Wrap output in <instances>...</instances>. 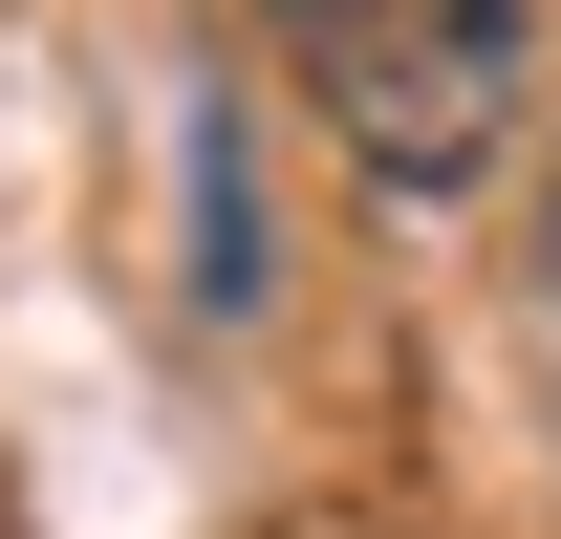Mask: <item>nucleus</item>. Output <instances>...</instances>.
I'll return each instance as SVG.
<instances>
[{"label": "nucleus", "mask_w": 561, "mask_h": 539, "mask_svg": "<svg viewBox=\"0 0 561 539\" xmlns=\"http://www.w3.org/2000/svg\"><path fill=\"white\" fill-rule=\"evenodd\" d=\"M518 0H302V87H324V130L346 173L389 195H454L496 130H518Z\"/></svg>", "instance_id": "1"}, {"label": "nucleus", "mask_w": 561, "mask_h": 539, "mask_svg": "<svg viewBox=\"0 0 561 539\" xmlns=\"http://www.w3.org/2000/svg\"><path fill=\"white\" fill-rule=\"evenodd\" d=\"M260 151H238V108H216V87H195V302H216V324H238V302H260Z\"/></svg>", "instance_id": "2"}, {"label": "nucleus", "mask_w": 561, "mask_h": 539, "mask_svg": "<svg viewBox=\"0 0 561 539\" xmlns=\"http://www.w3.org/2000/svg\"><path fill=\"white\" fill-rule=\"evenodd\" d=\"M540 324H561V195H540Z\"/></svg>", "instance_id": "3"}, {"label": "nucleus", "mask_w": 561, "mask_h": 539, "mask_svg": "<svg viewBox=\"0 0 561 539\" xmlns=\"http://www.w3.org/2000/svg\"><path fill=\"white\" fill-rule=\"evenodd\" d=\"M0 539H22V496H0Z\"/></svg>", "instance_id": "4"}, {"label": "nucleus", "mask_w": 561, "mask_h": 539, "mask_svg": "<svg viewBox=\"0 0 561 539\" xmlns=\"http://www.w3.org/2000/svg\"><path fill=\"white\" fill-rule=\"evenodd\" d=\"M280 22H302V0H280Z\"/></svg>", "instance_id": "5"}]
</instances>
